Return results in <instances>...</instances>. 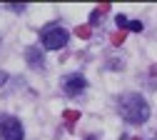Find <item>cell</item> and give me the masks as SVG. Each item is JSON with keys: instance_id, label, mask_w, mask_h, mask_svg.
Listing matches in <instances>:
<instances>
[{"instance_id": "6da1fadb", "label": "cell", "mask_w": 157, "mask_h": 140, "mask_svg": "<svg viewBox=\"0 0 157 140\" xmlns=\"http://www.w3.org/2000/svg\"><path fill=\"white\" fill-rule=\"evenodd\" d=\"M120 115L127 120V123L140 125V123H145V120L150 118V105H147V100L142 95L127 93V95L120 98Z\"/></svg>"}, {"instance_id": "7a4b0ae2", "label": "cell", "mask_w": 157, "mask_h": 140, "mask_svg": "<svg viewBox=\"0 0 157 140\" xmlns=\"http://www.w3.org/2000/svg\"><path fill=\"white\" fill-rule=\"evenodd\" d=\"M67 38H70V33H67L63 25H48V28L43 30V45H45L48 50H60V48L67 43Z\"/></svg>"}, {"instance_id": "3957f363", "label": "cell", "mask_w": 157, "mask_h": 140, "mask_svg": "<svg viewBox=\"0 0 157 140\" xmlns=\"http://www.w3.org/2000/svg\"><path fill=\"white\" fill-rule=\"evenodd\" d=\"M0 135L3 140H25L23 123L13 115H0Z\"/></svg>"}, {"instance_id": "277c9868", "label": "cell", "mask_w": 157, "mask_h": 140, "mask_svg": "<svg viewBox=\"0 0 157 140\" xmlns=\"http://www.w3.org/2000/svg\"><path fill=\"white\" fill-rule=\"evenodd\" d=\"M85 85H87V80H85L82 75H70V78L65 80V93H67V95H77L80 90H85Z\"/></svg>"}, {"instance_id": "5b68a950", "label": "cell", "mask_w": 157, "mask_h": 140, "mask_svg": "<svg viewBox=\"0 0 157 140\" xmlns=\"http://www.w3.org/2000/svg\"><path fill=\"white\" fill-rule=\"evenodd\" d=\"M28 60H30L33 68H43V63H45V60H43V53H37L35 48H28Z\"/></svg>"}, {"instance_id": "8992f818", "label": "cell", "mask_w": 157, "mask_h": 140, "mask_svg": "<svg viewBox=\"0 0 157 140\" xmlns=\"http://www.w3.org/2000/svg\"><path fill=\"white\" fill-rule=\"evenodd\" d=\"M127 28L135 30V33H140V30H142V23H140V20H132V23H127Z\"/></svg>"}, {"instance_id": "52a82bcc", "label": "cell", "mask_w": 157, "mask_h": 140, "mask_svg": "<svg viewBox=\"0 0 157 140\" xmlns=\"http://www.w3.org/2000/svg\"><path fill=\"white\" fill-rule=\"evenodd\" d=\"M127 23H130V20L125 15H117V28H127Z\"/></svg>"}, {"instance_id": "ba28073f", "label": "cell", "mask_w": 157, "mask_h": 140, "mask_svg": "<svg viewBox=\"0 0 157 140\" xmlns=\"http://www.w3.org/2000/svg\"><path fill=\"white\" fill-rule=\"evenodd\" d=\"M5 80H8V75H5V73H0V83H5Z\"/></svg>"}, {"instance_id": "9c48e42d", "label": "cell", "mask_w": 157, "mask_h": 140, "mask_svg": "<svg viewBox=\"0 0 157 140\" xmlns=\"http://www.w3.org/2000/svg\"><path fill=\"white\" fill-rule=\"evenodd\" d=\"M87 140H95V138H87Z\"/></svg>"}]
</instances>
